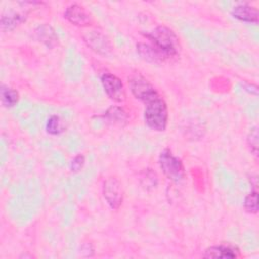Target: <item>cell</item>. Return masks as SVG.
Segmentation results:
<instances>
[{"label": "cell", "mask_w": 259, "mask_h": 259, "mask_svg": "<svg viewBox=\"0 0 259 259\" xmlns=\"http://www.w3.org/2000/svg\"><path fill=\"white\" fill-rule=\"evenodd\" d=\"M137 52L143 60L152 64H160L168 59L165 54H163L152 44L139 42L137 45Z\"/></svg>", "instance_id": "8fae6325"}, {"label": "cell", "mask_w": 259, "mask_h": 259, "mask_svg": "<svg viewBox=\"0 0 259 259\" xmlns=\"http://www.w3.org/2000/svg\"><path fill=\"white\" fill-rule=\"evenodd\" d=\"M46 131L50 135H59L63 132V126H62V121L59 115H51L47 122H46Z\"/></svg>", "instance_id": "e0dca14e"}, {"label": "cell", "mask_w": 259, "mask_h": 259, "mask_svg": "<svg viewBox=\"0 0 259 259\" xmlns=\"http://www.w3.org/2000/svg\"><path fill=\"white\" fill-rule=\"evenodd\" d=\"M102 194L106 203L112 209H118L123 200L122 185L114 176L107 177L102 184Z\"/></svg>", "instance_id": "5b68a950"}, {"label": "cell", "mask_w": 259, "mask_h": 259, "mask_svg": "<svg viewBox=\"0 0 259 259\" xmlns=\"http://www.w3.org/2000/svg\"><path fill=\"white\" fill-rule=\"evenodd\" d=\"M144 35L160 50L167 58L175 57L179 54L180 42L176 33L165 25H159L155 27L152 31L144 33Z\"/></svg>", "instance_id": "6da1fadb"}, {"label": "cell", "mask_w": 259, "mask_h": 259, "mask_svg": "<svg viewBox=\"0 0 259 259\" xmlns=\"http://www.w3.org/2000/svg\"><path fill=\"white\" fill-rule=\"evenodd\" d=\"M240 255L239 249L232 244H220L208 247L203 253L205 258H237Z\"/></svg>", "instance_id": "30bf717a"}, {"label": "cell", "mask_w": 259, "mask_h": 259, "mask_svg": "<svg viewBox=\"0 0 259 259\" xmlns=\"http://www.w3.org/2000/svg\"><path fill=\"white\" fill-rule=\"evenodd\" d=\"M103 117L107 121H109L113 124H117V125L125 124L128 119V115L125 112V110L119 106L109 107L103 114Z\"/></svg>", "instance_id": "5bb4252c"}, {"label": "cell", "mask_w": 259, "mask_h": 259, "mask_svg": "<svg viewBox=\"0 0 259 259\" xmlns=\"http://www.w3.org/2000/svg\"><path fill=\"white\" fill-rule=\"evenodd\" d=\"M159 165L164 175L173 182H180L185 177V169L182 161L173 155L169 149L160 153Z\"/></svg>", "instance_id": "3957f363"}, {"label": "cell", "mask_w": 259, "mask_h": 259, "mask_svg": "<svg viewBox=\"0 0 259 259\" xmlns=\"http://www.w3.org/2000/svg\"><path fill=\"white\" fill-rule=\"evenodd\" d=\"M83 38L86 45L96 54L101 56L110 55L112 46L109 39L100 31H96V30L88 31L83 35Z\"/></svg>", "instance_id": "52a82bcc"}, {"label": "cell", "mask_w": 259, "mask_h": 259, "mask_svg": "<svg viewBox=\"0 0 259 259\" xmlns=\"http://www.w3.org/2000/svg\"><path fill=\"white\" fill-rule=\"evenodd\" d=\"M100 81L105 93L111 100L116 102H122L125 100L126 95L124 86L117 76L108 72L103 73L100 77Z\"/></svg>", "instance_id": "8992f818"}, {"label": "cell", "mask_w": 259, "mask_h": 259, "mask_svg": "<svg viewBox=\"0 0 259 259\" xmlns=\"http://www.w3.org/2000/svg\"><path fill=\"white\" fill-rule=\"evenodd\" d=\"M34 35L38 41L42 42L48 48H54L58 44V35L55 29L47 23L38 25L34 30Z\"/></svg>", "instance_id": "7c38bea8"}, {"label": "cell", "mask_w": 259, "mask_h": 259, "mask_svg": "<svg viewBox=\"0 0 259 259\" xmlns=\"http://www.w3.org/2000/svg\"><path fill=\"white\" fill-rule=\"evenodd\" d=\"M84 165H85V157H84V155L79 154L72 159V161L70 163V169L72 172L76 173V172L81 171L82 168L84 167Z\"/></svg>", "instance_id": "d6986e66"}, {"label": "cell", "mask_w": 259, "mask_h": 259, "mask_svg": "<svg viewBox=\"0 0 259 259\" xmlns=\"http://www.w3.org/2000/svg\"><path fill=\"white\" fill-rule=\"evenodd\" d=\"M247 145L253 155H258V127L253 126L250 128L247 136Z\"/></svg>", "instance_id": "ac0fdd59"}, {"label": "cell", "mask_w": 259, "mask_h": 259, "mask_svg": "<svg viewBox=\"0 0 259 259\" xmlns=\"http://www.w3.org/2000/svg\"><path fill=\"white\" fill-rule=\"evenodd\" d=\"M132 94L139 100L147 103L160 96L156 88L143 76L135 75L128 80Z\"/></svg>", "instance_id": "277c9868"}, {"label": "cell", "mask_w": 259, "mask_h": 259, "mask_svg": "<svg viewBox=\"0 0 259 259\" xmlns=\"http://www.w3.org/2000/svg\"><path fill=\"white\" fill-rule=\"evenodd\" d=\"M0 99L4 107L10 108L17 104L19 99V94L15 89L2 84L0 87Z\"/></svg>", "instance_id": "9a60e30c"}, {"label": "cell", "mask_w": 259, "mask_h": 259, "mask_svg": "<svg viewBox=\"0 0 259 259\" xmlns=\"http://www.w3.org/2000/svg\"><path fill=\"white\" fill-rule=\"evenodd\" d=\"M26 20V14L19 12H9L1 16V29L3 31H9L20 25Z\"/></svg>", "instance_id": "4fadbf2b"}, {"label": "cell", "mask_w": 259, "mask_h": 259, "mask_svg": "<svg viewBox=\"0 0 259 259\" xmlns=\"http://www.w3.org/2000/svg\"><path fill=\"white\" fill-rule=\"evenodd\" d=\"M244 208L248 213L256 214L258 212V192L252 190L248 193L244 200Z\"/></svg>", "instance_id": "2e32d148"}, {"label": "cell", "mask_w": 259, "mask_h": 259, "mask_svg": "<svg viewBox=\"0 0 259 259\" xmlns=\"http://www.w3.org/2000/svg\"><path fill=\"white\" fill-rule=\"evenodd\" d=\"M144 119L146 124L153 131L163 132L168 123V107L161 96L145 103Z\"/></svg>", "instance_id": "7a4b0ae2"}, {"label": "cell", "mask_w": 259, "mask_h": 259, "mask_svg": "<svg viewBox=\"0 0 259 259\" xmlns=\"http://www.w3.org/2000/svg\"><path fill=\"white\" fill-rule=\"evenodd\" d=\"M231 14L234 18L243 21V22H248V23H254L257 24L258 23V9L253 6L250 5L248 3H242V4H238L235 7H233Z\"/></svg>", "instance_id": "9c48e42d"}, {"label": "cell", "mask_w": 259, "mask_h": 259, "mask_svg": "<svg viewBox=\"0 0 259 259\" xmlns=\"http://www.w3.org/2000/svg\"><path fill=\"white\" fill-rule=\"evenodd\" d=\"M64 17L73 25L76 26H89L92 23V17L90 14L85 10L84 7L80 6L79 4H71L69 5L65 12Z\"/></svg>", "instance_id": "ba28073f"}]
</instances>
